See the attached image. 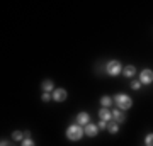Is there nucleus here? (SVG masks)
<instances>
[{"label": "nucleus", "mask_w": 153, "mask_h": 146, "mask_svg": "<svg viewBox=\"0 0 153 146\" xmlns=\"http://www.w3.org/2000/svg\"><path fill=\"white\" fill-rule=\"evenodd\" d=\"M83 136H85V127L78 126L76 122L66 127V138L70 141H80Z\"/></svg>", "instance_id": "obj_2"}, {"label": "nucleus", "mask_w": 153, "mask_h": 146, "mask_svg": "<svg viewBox=\"0 0 153 146\" xmlns=\"http://www.w3.org/2000/svg\"><path fill=\"white\" fill-rule=\"evenodd\" d=\"M51 97H53V100H55V102H63V100H66L68 93H66L65 88H55V90H53V93H51Z\"/></svg>", "instance_id": "obj_5"}, {"label": "nucleus", "mask_w": 153, "mask_h": 146, "mask_svg": "<svg viewBox=\"0 0 153 146\" xmlns=\"http://www.w3.org/2000/svg\"><path fill=\"white\" fill-rule=\"evenodd\" d=\"M99 134V126L97 124H87L85 126V136H88V138H95V136Z\"/></svg>", "instance_id": "obj_8"}, {"label": "nucleus", "mask_w": 153, "mask_h": 146, "mask_svg": "<svg viewBox=\"0 0 153 146\" xmlns=\"http://www.w3.org/2000/svg\"><path fill=\"white\" fill-rule=\"evenodd\" d=\"M112 121L117 124H123V122H126V114L119 109H112Z\"/></svg>", "instance_id": "obj_7"}, {"label": "nucleus", "mask_w": 153, "mask_h": 146, "mask_svg": "<svg viewBox=\"0 0 153 146\" xmlns=\"http://www.w3.org/2000/svg\"><path fill=\"white\" fill-rule=\"evenodd\" d=\"M21 146H36V143L31 138H26L24 141H21Z\"/></svg>", "instance_id": "obj_16"}, {"label": "nucleus", "mask_w": 153, "mask_h": 146, "mask_svg": "<svg viewBox=\"0 0 153 146\" xmlns=\"http://www.w3.org/2000/svg\"><path fill=\"white\" fill-rule=\"evenodd\" d=\"M145 146H153V133L145 136Z\"/></svg>", "instance_id": "obj_15"}, {"label": "nucleus", "mask_w": 153, "mask_h": 146, "mask_svg": "<svg viewBox=\"0 0 153 146\" xmlns=\"http://www.w3.org/2000/svg\"><path fill=\"white\" fill-rule=\"evenodd\" d=\"M97 126H99V129H107V122L105 121H100Z\"/></svg>", "instance_id": "obj_19"}, {"label": "nucleus", "mask_w": 153, "mask_h": 146, "mask_svg": "<svg viewBox=\"0 0 153 146\" xmlns=\"http://www.w3.org/2000/svg\"><path fill=\"white\" fill-rule=\"evenodd\" d=\"M76 124L85 127L87 124H90V116H88L87 112H78L76 114Z\"/></svg>", "instance_id": "obj_6"}, {"label": "nucleus", "mask_w": 153, "mask_h": 146, "mask_svg": "<svg viewBox=\"0 0 153 146\" xmlns=\"http://www.w3.org/2000/svg\"><path fill=\"white\" fill-rule=\"evenodd\" d=\"M0 146H14V145H12L10 141H2V145Z\"/></svg>", "instance_id": "obj_20"}, {"label": "nucleus", "mask_w": 153, "mask_h": 146, "mask_svg": "<svg viewBox=\"0 0 153 146\" xmlns=\"http://www.w3.org/2000/svg\"><path fill=\"white\" fill-rule=\"evenodd\" d=\"M99 117H100V121H105V122H109V121H112V112H111L109 109H100L99 110Z\"/></svg>", "instance_id": "obj_9"}, {"label": "nucleus", "mask_w": 153, "mask_h": 146, "mask_svg": "<svg viewBox=\"0 0 153 146\" xmlns=\"http://www.w3.org/2000/svg\"><path fill=\"white\" fill-rule=\"evenodd\" d=\"M105 71H107V75H111V76H117V75L123 73V65H121L117 60H112L105 65Z\"/></svg>", "instance_id": "obj_3"}, {"label": "nucleus", "mask_w": 153, "mask_h": 146, "mask_svg": "<svg viewBox=\"0 0 153 146\" xmlns=\"http://www.w3.org/2000/svg\"><path fill=\"white\" fill-rule=\"evenodd\" d=\"M112 102H114V99L109 97V95H104V97L100 99V105H102L104 109H109L111 105H112Z\"/></svg>", "instance_id": "obj_13"}, {"label": "nucleus", "mask_w": 153, "mask_h": 146, "mask_svg": "<svg viewBox=\"0 0 153 146\" xmlns=\"http://www.w3.org/2000/svg\"><path fill=\"white\" fill-rule=\"evenodd\" d=\"M114 105L116 109L126 112L128 109L133 107V99L129 95H126V93H117V95H114Z\"/></svg>", "instance_id": "obj_1"}, {"label": "nucleus", "mask_w": 153, "mask_h": 146, "mask_svg": "<svg viewBox=\"0 0 153 146\" xmlns=\"http://www.w3.org/2000/svg\"><path fill=\"white\" fill-rule=\"evenodd\" d=\"M140 82H141V85H150V83H153V70H150V68L141 70V73H140Z\"/></svg>", "instance_id": "obj_4"}, {"label": "nucleus", "mask_w": 153, "mask_h": 146, "mask_svg": "<svg viewBox=\"0 0 153 146\" xmlns=\"http://www.w3.org/2000/svg\"><path fill=\"white\" fill-rule=\"evenodd\" d=\"M107 131H109L111 134H117V133H119V124L114 122V121H109V122H107Z\"/></svg>", "instance_id": "obj_12"}, {"label": "nucleus", "mask_w": 153, "mask_h": 146, "mask_svg": "<svg viewBox=\"0 0 153 146\" xmlns=\"http://www.w3.org/2000/svg\"><path fill=\"white\" fill-rule=\"evenodd\" d=\"M12 139L14 141H24L26 139V133H24V131H14V133H12Z\"/></svg>", "instance_id": "obj_14"}, {"label": "nucleus", "mask_w": 153, "mask_h": 146, "mask_svg": "<svg viewBox=\"0 0 153 146\" xmlns=\"http://www.w3.org/2000/svg\"><path fill=\"white\" fill-rule=\"evenodd\" d=\"M131 88L133 90H140V88H141V82L140 80H133L131 82Z\"/></svg>", "instance_id": "obj_17"}, {"label": "nucleus", "mask_w": 153, "mask_h": 146, "mask_svg": "<svg viewBox=\"0 0 153 146\" xmlns=\"http://www.w3.org/2000/svg\"><path fill=\"white\" fill-rule=\"evenodd\" d=\"M51 93L49 92H43V95H41V100H43V102H48V100H51Z\"/></svg>", "instance_id": "obj_18"}, {"label": "nucleus", "mask_w": 153, "mask_h": 146, "mask_svg": "<svg viewBox=\"0 0 153 146\" xmlns=\"http://www.w3.org/2000/svg\"><path fill=\"white\" fill-rule=\"evenodd\" d=\"M41 88H43V92L53 93V90H55V83H53V80H44L43 83H41Z\"/></svg>", "instance_id": "obj_11"}, {"label": "nucleus", "mask_w": 153, "mask_h": 146, "mask_svg": "<svg viewBox=\"0 0 153 146\" xmlns=\"http://www.w3.org/2000/svg\"><path fill=\"white\" fill-rule=\"evenodd\" d=\"M123 75L126 78H133V76L136 75V68L133 65H126V68H123Z\"/></svg>", "instance_id": "obj_10"}]
</instances>
